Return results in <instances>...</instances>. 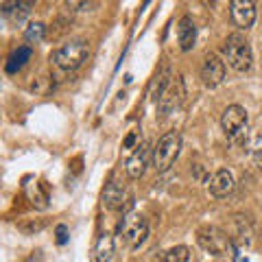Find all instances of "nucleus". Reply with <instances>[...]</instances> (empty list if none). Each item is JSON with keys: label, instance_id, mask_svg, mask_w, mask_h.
<instances>
[{"label": "nucleus", "instance_id": "1", "mask_svg": "<svg viewBox=\"0 0 262 262\" xmlns=\"http://www.w3.org/2000/svg\"><path fill=\"white\" fill-rule=\"evenodd\" d=\"M221 53H223L225 61L238 72H247L251 68V63H253L251 44H249L247 37L241 35V33H232V35H227L223 46H221Z\"/></svg>", "mask_w": 262, "mask_h": 262}, {"label": "nucleus", "instance_id": "2", "mask_svg": "<svg viewBox=\"0 0 262 262\" xmlns=\"http://www.w3.org/2000/svg\"><path fill=\"white\" fill-rule=\"evenodd\" d=\"M88 57H90V42H85V39H72V42L55 48L51 53V61L57 68L70 72V70L81 68Z\"/></svg>", "mask_w": 262, "mask_h": 262}, {"label": "nucleus", "instance_id": "3", "mask_svg": "<svg viewBox=\"0 0 262 262\" xmlns=\"http://www.w3.org/2000/svg\"><path fill=\"white\" fill-rule=\"evenodd\" d=\"M179 151H182V136L177 131H168L164 134L158 144L153 146V158L151 164L158 173H166L170 170V166L175 164V160L179 158Z\"/></svg>", "mask_w": 262, "mask_h": 262}, {"label": "nucleus", "instance_id": "4", "mask_svg": "<svg viewBox=\"0 0 262 262\" xmlns=\"http://www.w3.org/2000/svg\"><path fill=\"white\" fill-rule=\"evenodd\" d=\"M118 236H120V243L125 245V247L138 249L146 241V236H149V223H146V219L142 214L129 212V214L120 221Z\"/></svg>", "mask_w": 262, "mask_h": 262}, {"label": "nucleus", "instance_id": "5", "mask_svg": "<svg viewBox=\"0 0 262 262\" xmlns=\"http://www.w3.org/2000/svg\"><path fill=\"white\" fill-rule=\"evenodd\" d=\"M196 241L206 251L214 253V256H223L225 251H232L234 241L232 236L225 234L223 229L219 227H201L199 234H196Z\"/></svg>", "mask_w": 262, "mask_h": 262}, {"label": "nucleus", "instance_id": "6", "mask_svg": "<svg viewBox=\"0 0 262 262\" xmlns=\"http://www.w3.org/2000/svg\"><path fill=\"white\" fill-rule=\"evenodd\" d=\"M256 3L253 0H229V18L238 29H251L256 22Z\"/></svg>", "mask_w": 262, "mask_h": 262}, {"label": "nucleus", "instance_id": "7", "mask_svg": "<svg viewBox=\"0 0 262 262\" xmlns=\"http://www.w3.org/2000/svg\"><path fill=\"white\" fill-rule=\"evenodd\" d=\"M149 158H153V149L149 142H142L136 146V151L129 155V160L125 164V170L131 179H140L144 175L146 166H149Z\"/></svg>", "mask_w": 262, "mask_h": 262}, {"label": "nucleus", "instance_id": "8", "mask_svg": "<svg viewBox=\"0 0 262 262\" xmlns=\"http://www.w3.org/2000/svg\"><path fill=\"white\" fill-rule=\"evenodd\" d=\"M221 127H223L225 136H238L247 127V110L241 105H229L221 116Z\"/></svg>", "mask_w": 262, "mask_h": 262}, {"label": "nucleus", "instance_id": "9", "mask_svg": "<svg viewBox=\"0 0 262 262\" xmlns=\"http://www.w3.org/2000/svg\"><path fill=\"white\" fill-rule=\"evenodd\" d=\"M225 79V63L219 59L214 53L206 55L203 59V66H201V81L206 88H216L219 83H223Z\"/></svg>", "mask_w": 262, "mask_h": 262}, {"label": "nucleus", "instance_id": "10", "mask_svg": "<svg viewBox=\"0 0 262 262\" xmlns=\"http://www.w3.org/2000/svg\"><path fill=\"white\" fill-rule=\"evenodd\" d=\"M182 98H184V83H182V79H173L170 81V85L164 90V94L158 98V112L162 114V116H168L170 112H173L179 103H182Z\"/></svg>", "mask_w": 262, "mask_h": 262}, {"label": "nucleus", "instance_id": "11", "mask_svg": "<svg viewBox=\"0 0 262 262\" xmlns=\"http://www.w3.org/2000/svg\"><path fill=\"white\" fill-rule=\"evenodd\" d=\"M232 190H234V177L225 168L216 170V173L208 179V192L214 196V199H223V196H227Z\"/></svg>", "mask_w": 262, "mask_h": 262}, {"label": "nucleus", "instance_id": "12", "mask_svg": "<svg viewBox=\"0 0 262 262\" xmlns=\"http://www.w3.org/2000/svg\"><path fill=\"white\" fill-rule=\"evenodd\" d=\"M125 194H127L125 184L114 177L103 190V206L107 210H120L122 203H125Z\"/></svg>", "mask_w": 262, "mask_h": 262}, {"label": "nucleus", "instance_id": "13", "mask_svg": "<svg viewBox=\"0 0 262 262\" xmlns=\"http://www.w3.org/2000/svg\"><path fill=\"white\" fill-rule=\"evenodd\" d=\"M177 42L182 51H192V46L196 42V24L190 15H184L177 22Z\"/></svg>", "mask_w": 262, "mask_h": 262}, {"label": "nucleus", "instance_id": "14", "mask_svg": "<svg viewBox=\"0 0 262 262\" xmlns=\"http://www.w3.org/2000/svg\"><path fill=\"white\" fill-rule=\"evenodd\" d=\"M35 3L37 0H5L3 13L15 22H22L24 18H29V13L33 11Z\"/></svg>", "mask_w": 262, "mask_h": 262}, {"label": "nucleus", "instance_id": "15", "mask_svg": "<svg viewBox=\"0 0 262 262\" xmlns=\"http://www.w3.org/2000/svg\"><path fill=\"white\" fill-rule=\"evenodd\" d=\"M114 251H116L114 238L110 234H103L94 245V262H112Z\"/></svg>", "mask_w": 262, "mask_h": 262}, {"label": "nucleus", "instance_id": "16", "mask_svg": "<svg viewBox=\"0 0 262 262\" xmlns=\"http://www.w3.org/2000/svg\"><path fill=\"white\" fill-rule=\"evenodd\" d=\"M173 70L168 68V66H162V68L158 70V75H155L153 79V85H151V94H153V101L158 103V98L164 94V90H166L170 85V81H173Z\"/></svg>", "mask_w": 262, "mask_h": 262}, {"label": "nucleus", "instance_id": "17", "mask_svg": "<svg viewBox=\"0 0 262 262\" xmlns=\"http://www.w3.org/2000/svg\"><path fill=\"white\" fill-rule=\"evenodd\" d=\"M31 59V48L29 46H20L18 51H13L9 55V59H7V66H5V70L9 72V75H15L18 70L24 68V63H27Z\"/></svg>", "mask_w": 262, "mask_h": 262}, {"label": "nucleus", "instance_id": "18", "mask_svg": "<svg viewBox=\"0 0 262 262\" xmlns=\"http://www.w3.org/2000/svg\"><path fill=\"white\" fill-rule=\"evenodd\" d=\"M66 9L72 15L79 13H92L98 9V0H66Z\"/></svg>", "mask_w": 262, "mask_h": 262}, {"label": "nucleus", "instance_id": "19", "mask_svg": "<svg viewBox=\"0 0 262 262\" xmlns=\"http://www.w3.org/2000/svg\"><path fill=\"white\" fill-rule=\"evenodd\" d=\"M190 260V249L179 245V247H173L168 251H164L158 262H188Z\"/></svg>", "mask_w": 262, "mask_h": 262}, {"label": "nucleus", "instance_id": "20", "mask_svg": "<svg viewBox=\"0 0 262 262\" xmlns=\"http://www.w3.org/2000/svg\"><path fill=\"white\" fill-rule=\"evenodd\" d=\"M46 37V24L44 22H31L27 31H24V39L29 44H39Z\"/></svg>", "mask_w": 262, "mask_h": 262}, {"label": "nucleus", "instance_id": "21", "mask_svg": "<svg viewBox=\"0 0 262 262\" xmlns=\"http://www.w3.org/2000/svg\"><path fill=\"white\" fill-rule=\"evenodd\" d=\"M251 158H253V164H256L258 168H262V131L251 142Z\"/></svg>", "mask_w": 262, "mask_h": 262}, {"label": "nucleus", "instance_id": "22", "mask_svg": "<svg viewBox=\"0 0 262 262\" xmlns=\"http://www.w3.org/2000/svg\"><path fill=\"white\" fill-rule=\"evenodd\" d=\"M46 227V221L44 219H37V221H29V223H22L20 225V229L24 234H35V232H39V229H44Z\"/></svg>", "mask_w": 262, "mask_h": 262}, {"label": "nucleus", "instance_id": "23", "mask_svg": "<svg viewBox=\"0 0 262 262\" xmlns=\"http://www.w3.org/2000/svg\"><path fill=\"white\" fill-rule=\"evenodd\" d=\"M66 241H68V227H66V225H57V243L66 245Z\"/></svg>", "mask_w": 262, "mask_h": 262}, {"label": "nucleus", "instance_id": "24", "mask_svg": "<svg viewBox=\"0 0 262 262\" xmlns=\"http://www.w3.org/2000/svg\"><path fill=\"white\" fill-rule=\"evenodd\" d=\"M134 142H136V134H131L127 140H125V149H131V146H134Z\"/></svg>", "mask_w": 262, "mask_h": 262}, {"label": "nucleus", "instance_id": "25", "mask_svg": "<svg viewBox=\"0 0 262 262\" xmlns=\"http://www.w3.org/2000/svg\"><path fill=\"white\" fill-rule=\"evenodd\" d=\"M216 3H219V0H203V5H206V7H216Z\"/></svg>", "mask_w": 262, "mask_h": 262}]
</instances>
